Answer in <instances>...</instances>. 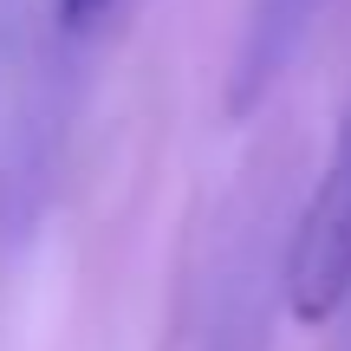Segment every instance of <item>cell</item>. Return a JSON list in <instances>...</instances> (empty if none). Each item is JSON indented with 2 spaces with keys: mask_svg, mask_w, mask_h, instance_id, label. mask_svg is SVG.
<instances>
[{
  "mask_svg": "<svg viewBox=\"0 0 351 351\" xmlns=\"http://www.w3.org/2000/svg\"><path fill=\"white\" fill-rule=\"evenodd\" d=\"M345 300H351V117L287 247V313L300 326L339 319Z\"/></svg>",
  "mask_w": 351,
  "mask_h": 351,
  "instance_id": "6da1fadb",
  "label": "cell"
},
{
  "mask_svg": "<svg viewBox=\"0 0 351 351\" xmlns=\"http://www.w3.org/2000/svg\"><path fill=\"white\" fill-rule=\"evenodd\" d=\"M319 13H326V0H254L247 7V26H241V46H234V72H228V111L234 117H247L280 85V72L300 59Z\"/></svg>",
  "mask_w": 351,
  "mask_h": 351,
  "instance_id": "7a4b0ae2",
  "label": "cell"
},
{
  "mask_svg": "<svg viewBox=\"0 0 351 351\" xmlns=\"http://www.w3.org/2000/svg\"><path fill=\"white\" fill-rule=\"evenodd\" d=\"M274 280H287V261L274 274H254V261H241L221 287V306H215V332H208V351H267V293Z\"/></svg>",
  "mask_w": 351,
  "mask_h": 351,
  "instance_id": "3957f363",
  "label": "cell"
},
{
  "mask_svg": "<svg viewBox=\"0 0 351 351\" xmlns=\"http://www.w3.org/2000/svg\"><path fill=\"white\" fill-rule=\"evenodd\" d=\"M52 13H59L65 33H91V26L111 13V0H52Z\"/></svg>",
  "mask_w": 351,
  "mask_h": 351,
  "instance_id": "277c9868",
  "label": "cell"
}]
</instances>
